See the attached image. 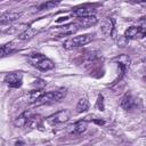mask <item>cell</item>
I'll return each instance as SVG.
<instances>
[{
	"instance_id": "cell-1",
	"label": "cell",
	"mask_w": 146,
	"mask_h": 146,
	"mask_svg": "<svg viewBox=\"0 0 146 146\" xmlns=\"http://www.w3.org/2000/svg\"><path fill=\"white\" fill-rule=\"evenodd\" d=\"M27 60L33 67H35L40 71H49L55 67L54 62L40 52L30 54L27 57Z\"/></svg>"
},
{
	"instance_id": "cell-2",
	"label": "cell",
	"mask_w": 146,
	"mask_h": 146,
	"mask_svg": "<svg viewBox=\"0 0 146 146\" xmlns=\"http://www.w3.org/2000/svg\"><path fill=\"white\" fill-rule=\"evenodd\" d=\"M66 96V89H60V90H52L44 92L43 96L40 98V100L36 103L39 104H49V103H55L62 100Z\"/></svg>"
},
{
	"instance_id": "cell-3",
	"label": "cell",
	"mask_w": 146,
	"mask_h": 146,
	"mask_svg": "<svg viewBox=\"0 0 146 146\" xmlns=\"http://www.w3.org/2000/svg\"><path fill=\"white\" fill-rule=\"evenodd\" d=\"M70 115H71V113L68 110H60V111L49 115L46 119V121L50 125H58V124H62V123H65L66 121H68Z\"/></svg>"
},
{
	"instance_id": "cell-4",
	"label": "cell",
	"mask_w": 146,
	"mask_h": 146,
	"mask_svg": "<svg viewBox=\"0 0 146 146\" xmlns=\"http://www.w3.org/2000/svg\"><path fill=\"white\" fill-rule=\"evenodd\" d=\"M91 41V36L88 34H83V35H78V36H73L67 39L64 42V48L66 49H72V48H76V47H81L84 46L87 43H89Z\"/></svg>"
},
{
	"instance_id": "cell-5",
	"label": "cell",
	"mask_w": 146,
	"mask_h": 146,
	"mask_svg": "<svg viewBox=\"0 0 146 146\" xmlns=\"http://www.w3.org/2000/svg\"><path fill=\"white\" fill-rule=\"evenodd\" d=\"M145 36V27L144 26H130L124 32V38L135 40V39H141Z\"/></svg>"
},
{
	"instance_id": "cell-6",
	"label": "cell",
	"mask_w": 146,
	"mask_h": 146,
	"mask_svg": "<svg viewBox=\"0 0 146 146\" xmlns=\"http://www.w3.org/2000/svg\"><path fill=\"white\" fill-rule=\"evenodd\" d=\"M5 82L11 88H18L23 82V74L19 72H11L5 76Z\"/></svg>"
},
{
	"instance_id": "cell-7",
	"label": "cell",
	"mask_w": 146,
	"mask_h": 146,
	"mask_svg": "<svg viewBox=\"0 0 146 146\" xmlns=\"http://www.w3.org/2000/svg\"><path fill=\"white\" fill-rule=\"evenodd\" d=\"M87 127H88L87 121L86 120H80V121H76L73 124H70L67 127V132L70 135H81L87 130Z\"/></svg>"
},
{
	"instance_id": "cell-8",
	"label": "cell",
	"mask_w": 146,
	"mask_h": 146,
	"mask_svg": "<svg viewBox=\"0 0 146 146\" xmlns=\"http://www.w3.org/2000/svg\"><path fill=\"white\" fill-rule=\"evenodd\" d=\"M95 13H96V9H95L94 7L86 5V6H81V7L75 8V9L73 10V13H72V14H73L74 16H76V17L82 18V17L94 16V15H95Z\"/></svg>"
},
{
	"instance_id": "cell-9",
	"label": "cell",
	"mask_w": 146,
	"mask_h": 146,
	"mask_svg": "<svg viewBox=\"0 0 146 146\" xmlns=\"http://www.w3.org/2000/svg\"><path fill=\"white\" fill-rule=\"evenodd\" d=\"M22 16V13L18 11H7L0 15V25H7L17 21Z\"/></svg>"
},
{
	"instance_id": "cell-10",
	"label": "cell",
	"mask_w": 146,
	"mask_h": 146,
	"mask_svg": "<svg viewBox=\"0 0 146 146\" xmlns=\"http://www.w3.org/2000/svg\"><path fill=\"white\" fill-rule=\"evenodd\" d=\"M120 105H121V107L124 108L125 111H130V110H133V108L137 106V99H136L131 94H125V95L122 97Z\"/></svg>"
},
{
	"instance_id": "cell-11",
	"label": "cell",
	"mask_w": 146,
	"mask_h": 146,
	"mask_svg": "<svg viewBox=\"0 0 146 146\" xmlns=\"http://www.w3.org/2000/svg\"><path fill=\"white\" fill-rule=\"evenodd\" d=\"M33 115H34V112H32V111H25L24 113H22L19 116H17V117L15 119L14 123H15L16 127H19V128L26 127L29 120H30Z\"/></svg>"
},
{
	"instance_id": "cell-12",
	"label": "cell",
	"mask_w": 146,
	"mask_h": 146,
	"mask_svg": "<svg viewBox=\"0 0 146 146\" xmlns=\"http://www.w3.org/2000/svg\"><path fill=\"white\" fill-rule=\"evenodd\" d=\"M79 30V26L76 23H71L67 25H64L60 27V31L58 33V36H66V35H72Z\"/></svg>"
},
{
	"instance_id": "cell-13",
	"label": "cell",
	"mask_w": 146,
	"mask_h": 146,
	"mask_svg": "<svg viewBox=\"0 0 146 146\" xmlns=\"http://www.w3.org/2000/svg\"><path fill=\"white\" fill-rule=\"evenodd\" d=\"M97 22H98V19H97V17L94 15V16H88V17H82V18H80L79 23H76V24H78L79 27L87 29V27H90V26H94L95 24H97Z\"/></svg>"
},
{
	"instance_id": "cell-14",
	"label": "cell",
	"mask_w": 146,
	"mask_h": 146,
	"mask_svg": "<svg viewBox=\"0 0 146 146\" xmlns=\"http://www.w3.org/2000/svg\"><path fill=\"white\" fill-rule=\"evenodd\" d=\"M43 94H44V91L42 89H35V90L31 91L29 94V96H27L29 103L30 104H36L40 100V98L43 96Z\"/></svg>"
},
{
	"instance_id": "cell-15",
	"label": "cell",
	"mask_w": 146,
	"mask_h": 146,
	"mask_svg": "<svg viewBox=\"0 0 146 146\" xmlns=\"http://www.w3.org/2000/svg\"><path fill=\"white\" fill-rule=\"evenodd\" d=\"M15 50H16V46L14 44V42H9V43H6V44H2V46H0V57L8 56V55L13 54Z\"/></svg>"
},
{
	"instance_id": "cell-16",
	"label": "cell",
	"mask_w": 146,
	"mask_h": 146,
	"mask_svg": "<svg viewBox=\"0 0 146 146\" xmlns=\"http://www.w3.org/2000/svg\"><path fill=\"white\" fill-rule=\"evenodd\" d=\"M35 34H36V30H35V29H33V27H27L25 31H23V32L18 35V39L22 40V41H27V40H31Z\"/></svg>"
},
{
	"instance_id": "cell-17",
	"label": "cell",
	"mask_w": 146,
	"mask_h": 146,
	"mask_svg": "<svg viewBox=\"0 0 146 146\" xmlns=\"http://www.w3.org/2000/svg\"><path fill=\"white\" fill-rule=\"evenodd\" d=\"M89 102H88V99L87 98H81L79 102H78V104H76V107H75V110H76V113H83V112H87L88 110H89Z\"/></svg>"
},
{
	"instance_id": "cell-18",
	"label": "cell",
	"mask_w": 146,
	"mask_h": 146,
	"mask_svg": "<svg viewBox=\"0 0 146 146\" xmlns=\"http://www.w3.org/2000/svg\"><path fill=\"white\" fill-rule=\"evenodd\" d=\"M59 2L58 1H47V2H43L39 6V10H47V9H52L54 7H56Z\"/></svg>"
},
{
	"instance_id": "cell-19",
	"label": "cell",
	"mask_w": 146,
	"mask_h": 146,
	"mask_svg": "<svg viewBox=\"0 0 146 146\" xmlns=\"http://www.w3.org/2000/svg\"><path fill=\"white\" fill-rule=\"evenodd\" d=\"M96 107H97L99 111H104V110H105V105H104V97H103V95H99V96H98L97 102H96Z\"/></svg>"
},
{
	"instance_id": "cell-20",
	"label": "cell",
	"mask_w": 146,
	"mask_h": 146,
	"mask_svg": "<svg viewBox=\"0 0 146 146\" xmlns=\"http://www.w3.org/2000/svg\"><path fill=\"white\" fill-rule=\"evenodd\" d=\"M92 121H94L95 123H97V124H104V123H105L103 120H96V119H94Z\"/></svg>"
}]
</instances>
